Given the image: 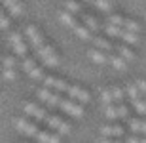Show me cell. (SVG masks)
I'll list each match as a JSON object with an SVG mask.
<instances>
[{
    "instance_id": "obj_1",
    "label": "cell",
    "mask_w": 146,
    "mask_h": 143,
    "mask_svg": "<svg viewBox=\"0 0 146 143\" xmlns=\"http://www.w3.org/2000/svg\"><path fill=\"white\" fill-rule=\"evenodd\" d=\"M36 54L42 57V61H44L46 67H57L59 65V59H57V55H55V52H53L51 46H42Z\"/></svg>"
},
{
    "instance_id": "obj_2",
    "label": "cell",
    "mask_w": 146,
    "mask_h": 143,
    "mask_svg": "<svg viewBox=\"0 0 146 143\" xmlns=\"http://www.w3.org/2000/svg\"><path fill=\"white\" fill-rule=\"evenodd\" d=\"M25 34H27V38H29V42H31V46H33L36 52L42 48V46H46V44H44V40H42V34L36 31V27H34V25H29L27 31H25Z\"/></svg>"
},
{
    "instance_id": "obj_3",
    "label": "cell",
    "mask_w": 146,
    "mask_h": 143,
    "mask_svg": "<svg viewBox=\"0 0 146 143\" xmlns=\"http://www.w3.org/2000/svg\"><path fill=\"white\" fill-rule=\"evenodd\" d=\"M44 86L46 88H53L57 92H66L68 90V84L65 80H61V78H55V77H46L44 78Z\"/></svg>"
},
{
    "instance_id": "obj_4",
    "label": "cell",
    "mask_w": 146,
    "mask_h": 143,
    "mask_svg": "<svg viewBox=\"0 0 146 143\" xmlns=\"http://www.w3.org/2000/svg\"><path fill=\"white\" fill-rule=\"evenodd\" d=\"M25 113H27V115H33L38 120H46L49 116L48 111L42 109V107H38V105H34V103H25Z\"/></svg>"
},
{
    "instance_id": "obj_5",
    "label": "cell",
    "mask_w": 146,
    "mask_h": 143,
    "mask_svg": "<svg viewBox=\"0 0 146 143\" xmlns=\"http://www.w3.org/2000/svg\"><path fill=\"white\" fill-rule=\"evenodd\" d=\"M59 107H61L63 111H66L68 115H72V116H82V115H84V107H80V105L72 103L70 99H63Z\"/></svg>"
},
{
    "instance_id": "obj_6",
    "label": "cell",
    "mask_w": 146,
    "mask_h": 143,
    "mask_svg": "<svg viewBox=\"0 0 146 143\" xmlns=\"http://www.w3.org/2000/svg\"><path fill=\"white\" fill-rule=\"evenodd\" d=\"M66 94L70 95L72 99H78V101H82V103H87V101H89V92L82 90L80 86H68Z\"/></svg>"
},
{
    "instance_id": "obj_7",
    "label": "cell",
    "mask_w": 146,
    "mask_h": 143,
    "mask_svg": "<svg viewBox=\"0 0 146 143\" xmlns=\"http://www.w3.org/2000/svg\"><path fill=\"white\" fill-rule=\"evenodd\" d=\"M15 126L21 130V132H25L27 136H38V128L34 126V124H31V122H27L25 118H17L15 120Z\"/></svg>"
},
{
    "instance_id": "obj_8",
    "label": "cell",
    "mask_w": 146,
    "mask_h": 143,
    "mask_svg": "<svg viewBox=\"0 0 146 143\" xmlns=\"http://www.w3.org/2000/svg\"><path fill=\"white\" fill-rule=\"evenodd\" d=\"M80 19L84 21V25H86L89 31H99V23H97V19H95V17H91L89 13L82 11V13H80Z\"/></svg>"
},
{
    "instance_id": "obj_9",
    "label": "cell",
    "mask_w": 146,
    "mask_h": 143,
    "mask_svg": "<svg viewBox=\"0 0 146 143\" xmlns=\"http://www.w3.org/2000/svg\"><path fill=\"white\" fill-rule=\"evenodd\" d=\"M59 17H61V21H63V23H66L68 27H72V29H78V27H80L78 19H76V17L72 15L70 11H59Z\"/></svg>"
},
{
    "instance_id": "obj_10",
    "label": "cell",
    "mask_w": 146,
    "mask_h": 143,
    "mask_svg": "<svg viewBox=\"0 0 146 143\" xmlns=\"http://www.w3.org/2000/svg\"><path fill=\"white\" fill-rule=\"evenodd\" d=\"M123 128L121 126H103L101 128V136L103 138H110V136H121Z\"/></svg>"
},
{
    "instance_id": "obj_11",
    "label": "cell",
    "mask_w": 146,
    "mask_h": 143,
    "mask_svg": "<svg viewBox=\"0 0 146 143\" xmlns=\"http://www.w3.org/2000/svg\"><path fill=\"white\" fill-rule=\"evenodd\" d=\"M87 55H89V57H91L93 61H97V63H106V61H108V55L106 54H103V52H101V50H89V52H87Z\"/></svg>"
},
{
    "instance_id": "obj_12",
    "label": "cell",
    "mask_w": 146,
    "mask_h": 143,
    "mask_svg": "<svg viewBox=\"0 0 146 143\" xmlns=\"http://www.w3.org/2000/svg\"><path fill=\"white\" fill-rule=\"evenodd\" d=\"M93 42H95V46H97V50H101V52H110L112 50V44H110L108 40L101 38V36H93Z\"/></svg>"
},
{
    "instance_id": "obj_13",
    "label": "cell",
    "mask_w": 146,
    "mask_h": 143,
    "mask_svg": "<svg viewBox=\"0 0 146 143\" xmlns=\"http://www.w3.org/2000/svg\"><path fill=\"white\" fill-rule=\"evenodd\" d=\"M125 92L131 95V101H137V99H141V90L137 88V84H127Z\"/></svg>"
},
{
    "instance_id": "obj_14",
    "label": "cell",
    "mask_w": 146,
    "mask_h": 143,
    "mask_svg": "<svg viewBox=\"0 0 146 143\" xmlns=\"http://www.w3.org/2000/svg\"><path fill=\"white\" fill-rule=\"evenodd\" d=\"M116 50L119 52V55H121L125 61H133L135 59V54H133L129 48H125V46H116Z\"/></svg>"
},
{
    "instance_id": "obj_15",
    "label": "cell",
    "mask_w": 146,
    "mask_h": 143,
    "mask_svg": "<svg viewBox=\"0 0 146 143\" xmlns=\"http://www.w3.org/2000/svg\"><path fill=\"white\" fill-rule=\"evenodd\" d=\"M46 124H48L49 128H53V130H59L61 124H63V120H61L59 116H55V115H49L48 118H46Z\"/></svg>"
},
{
    "instance_id": "obj_16",
    "label": "cell",
    "mask_w": 146,
    "mask_h": 143,
    "mask_svg": "<svg viewBox=\"0 0 146 143\" xmlns=\"http://www.w3.org/2000/svg\"><path fill=\"white\" fill-rule=\"evenodd\" d=\"M108 63H112L116 69H125V59L123 57H118V55H114V54L108 55Z\"/></svg>"
},
{
    "instance_id": "obj_17",
    "label": "cell",
    "mask_w": 146,
    "mask_h": 143,
    "mask_svg": "<svg viewBox=\"0 0 146 143\" xmlns=\"http://www.w3.org/2000/svg\"><path fill=\"white\" fill-rule=\"evenodd\" d=\"M74 33L80 36V38H84V40H89V38H93L91 36V31L86 27V25H80L78 29H74Z\"/></svg>"
},
{
    "instance_id": "obj_18",
    "label": "cell",
    "mask_w": 146,
    "mask_h": 143,
    "mask_svg": "<svg viewBox=\"0 0 146 143\" xmlns=\"http://www.w3.org/2000/svg\"><path fill=\"white\" fill-rule=\"evenodd\" d=\"M65 6H66V11H70V13H78V15L82 13L80 4L74 2V0H65Z\"/></svg>"
},
{
    "instance_id": "obj_19",
    "label": "cell",
    "mask_w": 146,
    "mask_h": 143,
    "mask_svg": "<svg viewBox=\"0 0 146 143\" xmlns=\"http://www.w3.org/2000/svg\"><path fill=\"white\" fill-rule=\"evenodd\" d=\"M119 38H123L125 42H129V44H137V42H139V38H137V33H129V31H121Z\"/></svg>"
},
{
    "instance_id": "obj_20",
    "label": "cell",
    "mask_w": 146,
    "mask_h": 143,
    "mask_svg": "<svg viewBox=\"0 0 146 143\" xmlns=\"http://www.w3.org/2000/svg\"><path fill=\"white\" fill-rule=\"evenodd\" d=\"M123 27H125V31H129V33H139V29H141V25H139L137 21H133V19H125Z\"/></svg>"
},
{
    "instance_id": "obj_21",
    "label": "cell",
    "mask_w": 146,
    "mask_h": 143,
    "mask_svg": "<svg viewBox=\"0 0 146 143\" xmlns=\"http://www.w3.org/2000/svg\"><path fill=\"white\" fill-rule=\"evenodd\" d=\"M21 65H23V71H27L29 75L33 73V69H36V65H34V59H33V57H25Z\"/></svg>"
},
{
    "instance_id": "obj_22",
    "label": "cell",
    "mask_w": 146,
    "mask_h": 143,
    "mask_svg": "<svg viewBox=\"0 0 146 143\" xmlns=\"http://www.w3.org/2000/svg\"><path fill=\"white\" fill-rule=\"evenodd\" d=\"M104 115L108 116L110 120H114V118H118L119 113H118V107H114V105H106V109H104Z\"/></svg>"
},
{
    "instance_id": "obj_23",
    "label": "cell",
    "mask_w": 146,
    "mask_h": 143,
    "mask_svg": "<svg viewBox=\"0 0 146 143\" xmlns=\"http://www.w3.org/2000/svg\"><path fill=\"white\" fill-rule=\"evenodd\" d=\"M13 52L17 55H21L23 59H25V55H27V44L25 42H19V44H13Z\"/></svg>"
},
{
    "instance_id": "obj_24",
    "label": "cell",
    "mask_w": 146,
    "mask_h": 143,
    "mask_svg": "<svg viewBox=\"0 0 146 143\" xmlns=\"http://www.w3.org/2000/svg\"><path fill=\"white\" fill-rule=\"evenodd\" d=\"M133 105H135V109L139 115H146V101H142V99H137V101H133Z\"/></svg>"
},
{
    "instance_id": "obj_25",
    "label": "cell",
    "mask_w": 146,
    "mask_h": 143,
    "mask_svg": "<svg viewBox=\"0 0 146 143\" xmlns=\"http://www.w3.org/2000/svg\"><path fill=\"white\" fill-rule=\"evenodd\" d=\"M101 99H103V103L110 105L114 101V95H112V90H103V94H101Z\"/></svg>"
},
{
    "instance_id": "obj_26",
    "label": "cell",
    "mask_w": 146,
    "mask_h": 143,
    "mask_svg": "<svg viewBox=\"0 0 146 143\" xmlns=\"http://www.w3.org/2000/svg\"><path fill=\"white\" fill-rule=\"evenodd\" d=\"M93 4L97 6L99 10H103V11L110 10V0H93Z\"/></svg>"
},
{
    "instance_id": "obj_27",
    "label": "cell",
    "mask_w": 146,
    "mask_h": 143,
    "mask_svg": "<svg viewBox=\"0 0 146 143\" xmlns=\"http://www.w3.org/2000/svg\"><path fill=\"white\" fill-rule=\"evenodd\" d=\"M108 23H110V25H114V27H119V25H123V23H125V19L121 15H110L108 17Z\"/></svg>"
},
{
    "instance_id": "obj_28",
    "label": "cell",
    "mask_w": 146,
    "mask_h": 143,
    "mask_svg": "<svg viewBox=\"0 0 146 143\" xmlns=\"http://www.w3.org/2000/svg\"><path fill=\"white\" fill-rule=\"evenodd\" d=\"M106 34H108V36H119V34H121V29L119 27H114V25H106Z\"/></svg>"
},
{
    "instance_id": "obj_29",
    "label": "cell",
    "mask_w": 146,
    "mask_h": 143,
    "mask_svg": "<svg viewBox=\"0 0 146 143\" xmlns=\"http://www.w3.org/2000/svg\"><path fill=\"white\" fill-rule=\"evenodd\" d=\"M38 97H40V99H44V101L48 103V101H49V97H51V92H49L48 88H40V90H38Z\"/></svg>"
},
{
    "instance_id": "obj_30",
    "label": "cell",
    "mask_w": 146,
    "mask_h": 143,
    "mask_svg": "<svg viewBox=\"0 0 146 143\" xmlns=\"http://www.w3.org/2000/svg\"><path fill=\"white\" fill-rule=\"evenodd\" d=\"M129 126H131V132H141L142 130V120H137V118H133V120L129 122Z\"/></svg>"
},
{
    "instance_id": "obj_31",
    "label": "cell",
    "mask_w": 146,
    "mask_h": 143,
    "mask_svg": "<svg viewBox=\"0 0 146 143\" xmlns=\"http://www.w3.org/2000/svg\"><path fill=\"white\" fill-rule=\"evenodd\" d=\"M38 141L40 143H49V139H51V134H48L46 132V130H44V132H38Z\"/></svg>"
},
{
    "instance_id": "obj_32",
    "label": "cell",
    "mask_w": 146,
    "mask_h": 143,
    "mask_svg": "<svg viewBox=\"0 0 146 143\" xmlns=\"http://www.w3.org/2000/svg\"><path fill=\"white\" fill-rule=\"evenodd\" d=\"M110 90H112L114 101H119V99L123 97V90H121V88H118V86H114V88H110Z\"/></svg>"
},
{
    "instance_id": "obj_33",
    "label": "cell",
    "mask_w": 146,
    "mask_h": 143,
    "mask_svg": "<svg viewBox=\"0 0 146 143\" xmlns=\"http://www.w3.org/2000/svg\"><path fill=\"white\" fill-rule=\"evenodd\" d=\"M21 11H23V4H21V2H17V4H13L10 8V13H11V15H19Z\"/></svg>"
},
{
    "instance_id": "obj_34",
    "label": "cell",
    "mask_w": 146,
    "mask_h": 143,
    "mask_svg": "<svg viewBox=\"0 0 146 143\" xmlns=\"http://www.w3.org/2000/svg\"><path fill=\"white\" fill-rule=\"evenodd\" d=\"M31 77H33V78H42V80L46 78V77H44L42 67H36V69H33V73H31Z\"/></svg>"
},
{
    "instance_id": "obj_35",
    "label": "cell",
    "mask_w": 146,
    "mask_h": 143,
    "mask_svg": "<svg viewBox=\"0 0 146 143\" xmlns=\"http://www.w3.org/2000/svg\"><path fill=\"white\" fill-rule=\"evenodd\" d=\"M10 42L11 44H19V42H23V36L19 33H11L10 34Z\"/></svg>"
},
{
    "instance_id": "obj_36",
    "label": "cell",
    "mask_w": 146,
    "mask_h": 143,
    "mask_svg": "<svg viewBox=\"0 0 146 143\" xmlns=\"http://www.w3.org/2000/svg\"><path fill=\"white\" fill-rule=\"evenodd\" d=\"M2 63H4V69H11V67L15 65V59L8 55V57H4V59H2Z\"/></svg>"
},
{
    "instance_id": "obj_37",
    "label": "cell",
    "mask_w": 146,
    "mask_h": 143,
    "mask_svg": "<svg viewBox=\"0 0 146 143\" xmlns=\"http://www.w3.org/2000/svg\"><path fill=\"white\" fill-rule=\"evenodd\" d=\"M15 77H17V73L13 69H6L4 71V78H8V80H15Z\"/></svg>"
},
{
    "instance_id": "obj_38",
    "label": "cell",
    "mask_w": 146,
    "mask_h": 143,
    "mask_svg": "<svg viewBox=\"0 0 146 143\" xmlns=\"http://www.w3.org/2000/svg\"><path fill=\"white\" fill-rule=\"evenodd\" d=\"M135 84H137V88L141 90V94H142V95L146 97V80H137Z\"/></svg>"
},
{
    "instance_id": "obj_39",
    "label": "cell",
    "mask_w": 146,
    "mask_h": 143,
    "mask_svg": "<svg viewBox=\"0 0 146 143\" xmlns=\"http://www.w3.org/2000/svg\"><path fill=\"white\" fill-rule=\"evenodd\" d=\"M0 27H2V29H8V27H10V19L6 17V13H2V15H0Z\"/></svg>"
},
{
    "instance_id": "obj_40",
    "label": "cell",
    "mask_w": 146,
    "mask_h": 143,
    "mask_svg": "<svg viewBox=\"0 0 146 143\" xmlns=\"http://www.w3.org/2000/svg\"><path fill=\"white\" fill-rule=\"evenodd\" d=\"M118 113H119V116H125L127 113H129V109H127L125 105H118Z\"/></svg>"
},
{
    "instance_id": "obj_41",
    "label": "cell",
    "mask_w": 146,
    "mask_h": 143,
    "mask_svg": "<svg viewBox=\"0 0 146 143\" xmlns=\"http://www.w3.org/2000/svg\"><path fill=\"white\" fill-rule=\"evenodd\" d=\"M2 4H4L6 8H11L13 4H17V0H2Z\"/></svg>"
},
{
    "instance_id": "obj_42",
    "label": "cell",
    "mask_w": 146,
    "mask_h": 143,
    "mask_svg": "<svg viewBox=\"0 0 146 143\" xmlns=\"http://www.w3.org/2000/svg\"><path fill=\"white\" fill-rule=\"evenodd\" d=\"M127 143H141V139H137V138H127Z\"/></svg>"
},
{
    "instance_id": "obj_43",
    "label": "cell",
    "mask_w": 146,
    "mask_h": 143,
    "mask_svg": "<svg viewBox=\"0 0 146 143\" xmlns=\"http://www.w3.org/2000/svg\"><path fill=\"white\" fill-rule=\"evenodd\" d=\"M49 143H59V136H51V139H49Z\"/></svg>"
},
{
    "instance_id": "obj_44",
    "label": "cell",
    "mask_w": 146,
    "mask_h": 143,
    "mask_svg": "<svg viewBox=\"0 0 146 143\" xmlns=\"http://www.w3.org/2000/svg\"><path fill=\"white\" fill-rule=\"evenodd\" d=\"M141 132H142V134H144V136H146V118H144V120H142V130H141Z\"/></svg>"
},
{
    "instance_id": "obj_45",
    "label": "cell",
    "mask_w": 146,
    "mask_h": 143,
    "mask_svg": "<svg viewBox=\"0 0 146 143\" xmlns=\"http://www.w3.org/2000/svg\"><path fill=\"white\" fill-rule=\"evenodd\" d=\"M99 143H119V141H110V139H101Z\"/></svg>"
},
{
    "instance_id": "obj_46",
    "label": "cell",
    "mask_w": 146,
    "mask_h": 143,
    "mask_svg": "<svg viewBox=\"0 0 146 143\" xmlns=\"http://www.w3.org/2000/svg\"><path fill=\"white\" fill-rule=\"evenodd\" d=\"M141 143H146V138H144V139H141Z\"/></svg>"
},
{
    "instance_id": "obj_47",
    "label": "cell",
    "mask_w": 146,
    "mask_h": 143,
    "mask_svg": "<svg viewBox=\"0 0 146 143\" xmlns=\"http://www.w3.org/2000/svg\"><path fill=\"white\" fill-rule=\"evenodd\" d=\"M86 2H91V4H93V0H86Z\"/></svg>"
},
{
    "instance_id": "obj_48",
    "label": "cell",
    "mask_w": 146,
    "mask_h": 143,
    "mask_svg": "<svg viewBox=\"0 0 146 143\" xmlns=\"http://www.w3.org/2000/svg\"><path fill=\"white\" fill-rule=\"evenodd\" d=\"M144 101H146V97H144Z\"/></svg>"
}]
</instances>
